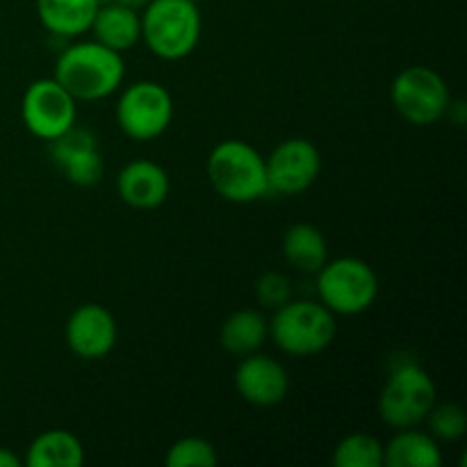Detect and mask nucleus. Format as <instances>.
Returning a JSON list of instances; mask_svg holds the SVG:
<instances>
[{
  "label": "nucleus",
  "mask_w": 467,
  "mask_h": 467,
  "mask_svg": "<svg viewBox=\"0 0 467 467\" xmlns=\"http://www.w3.org/2000/svg\"><path fill=\"white\" fill-rule=\"evenodd\" d=\"M126 64L121 53L99 44L82 41L64 50L55 64V80L76 100H100L121 87Z\"/></svg>",
  "instance_id": "1"
},
{
  "label": "nucleus",
  "mask_w": 467,
  "mask_h": 467,
  "mask_svg": "<svg viewBox=\"0 0 467 467\" xmlns=\"http://www.w3.org/2000/svg\"><path fill=\"white\" fill-rule=\"evenodd\" d=\"M141 16V39L160 59H182L199 46V3L194 0H149Z\"/></svg>",
  "instance_id": "2"
},
{
  "label": "nucleus",
  "mask_w": 467,
  "mask_h": 467,
  "mask_svg": "<svg viewBox=\"0 0 467 467\" xmlns=\"http://www.w3.org/2000/svg\"><path fill=\"white\" fill-rule=\"evenodd\" d=\"M208 178L214 192L231 203H254L269 194L265 158L242 140H223L210 150Z\"/></svg>",
  "instance_id": "3"
},
{
  "label": "nucleus",
  "mask_w": 467,
  "mask_h": 467,
  "mask_svg": "<svg viewBox=\"0 0 467 467\" xmlns=\"http://www.w3.org/2000/svg\"><path fill=\"white\" fill-rule=\"evenodd\" d=\"M337 333L336 315L315 301H285L269 319V337L290 356L322 354L333 345Z\"/></svg>",
  "instance_id": "4"
},
{
  "label": "nucleus",
  "mask_w": 467,
  "mask_h": 467,
  "mask_svg": "<svg viewBox=\"0 0 467 467\" xmlns=\"http://www.w3.org/2000/svg\"><path fill=\"white\" fill-rule=\"evenodd\" d=\"M436 404V383L415 363L395 368L379 395V415L392 429H410L424 422Z\"/></svg>",
  "instance_id": "5"
},
{
  "label": "nucleus",
  "mask_w": 467,
  "mask_h": 467,
  "mask_svg": "<svg viewBox=\"0 0 467 467\" xmlns=\"http://www.w3.org/2000/svg\"><path fill=\"white\" fill-rule=\"evenodd\" d=\"M317 292L333 315H360L379 296L377 272L360 258H337L317 272Z\"/></svg>",
  "instance_id": "6"
},
{
  "label": "nucleus",
  "mask_w": 467,
  "mask_h": 467,
  "mask_svg": "<svg viewBox=\"0 0 467 467\" xmlns=\"http://www.w3.org/2000/svg\"><path fill=\"white\" fill-rule=\"evenodd\" d=\"M390 100L397 114L413 126H433L447 114L451 94L447 82L431 67H406L392 80Z\"/></svg>",
  "instance_id": "7"
},
{
  "label": "nucleus",
  "mask_w": 467,
  "mask_h": 467,
  "mask_svg": "<svg viewBox=\"0 0 467 467\" xmlns=\"http://www.w3.org/2000/svg\"><path fill=\"white\" fill-rule=\"evenodd\" d=\"M173 119L171 94L160 82L141 80L123 89L117 103V123L130 140H158Z\"/></svg>",
  "instance_id": "8"
},
{
  "label": "nucleus",
  "mask_w": 467,
  "mask_h": 467,
  "mask_svg": "<svg viewBox=\"0 0 467 467\" xmlns=\"http://www.w3.org/2000/svg\"><path fill=\"white\" fill-rule=\"evenodd\" d=\"M78 100L55 78H41L26 89L21 100L23 126L35 137L53 141L76 126Z\"/></svg>",
  "instance_id": "9"
},
{
  "label": "nucleus",
  "mask_w": 467,
  "mask_h": 467,
  "mask_svg": "<svg viewBox=\"0 0 467 467\" xmlns=\"http://www.w3.org/2000/svg\"><path fill=\"white\" fill-rule=\"evenodd\" d=\"M269 194L296 196L308 190L322 171V155L310 140L292 137L281 141L267 160Z\"/></svg>",
  "instance_id": "10"
},
{
  "label": "nucleus",
  "mask_w": 467,
  "mask_h": 467,
  "mask_svg": "<svg viewBox=\"0 0 467 467\" xmlns=\"http://www.w3.org/2000/svg\"><path fill=\"white\" fill-rule=\"evenodd\" d=\"M117 336L112 313L99 304H82L73 310L64 327L68 349L85 360L105 358L117 345Z\"/></svg>",
  "instance_id": "11"
},
{
  "label": "nucleus",
  "mask_w": 467,
  "mask_h": 467,
  "mask_svg": "<svg viewBox=\"0 0 467 467\" xmlns=\"http://www.w3.org/2000/svg\"><path fill=\"white\" fill-rule=\"evenodd\" d=\"M50 153H53L55 164L62 169L67 181L73 185L91 187L103 176V155L99 150L94 132L87 128L71 126L64 135L55 137L50 141Z\"/></svg>",
  "instance_id": "12"
},
{
  "label": "nucleus",
  "mask_w": 467,
  "mask_h": 467,
  "mask_svg": "<svg viewBox=\"0 0 467 467\" xmlns=\"http://www.w3.org/2000/svg\"><path fill=\"white\" fill-rule=\"evenodd\" d=\"M235 388L244 401L254 406L281 404L290 390V377L276 358L263 354L242 356L235 369Z\"/></svg>",
  "instance_id": "13"
},
{
  "label": "nucleus",
  "mask_w": 467,
  "mask_h": 467,
  "mask_svg": "<svg viewBox=\"0 0 467 467\" xmlns=\"http://www.w3.org/2000/svg\"><path fill=\"white\" fill-rule=\"evenodd\" d=\"M167 171L150 160H135L126 164L117 176V192L121 201L137 210H153L167 201L169 196Z\"/></svg>",
  "instance_id": "14"
},
{
  "label": "nucleus",
  "mask_w": 467,
  "mask_h": 467,
  "mask_svg": "<svg viewBox=\"0 0 467 467\" xmlns=\"http://www.w3.org/2000/svg\"><path fill=\"white\" fill-rule=\"evenodd\" d=\"M89 32L99 44L108 46L117 53H126V50L135 48L137 41L141 39V16L137 9L126 7V5H100L96 9Z\"/></svg>",
  "instance_id": "15"
},
{
  "label": "nucleus",
  "mask_w": 467,
  "mask_h": 467,
  "mask_svg": "<svg viewBox=\"0 0 467 467\" xmlns=\"http://www.w3.org/2000/svg\"><path fill=\"white\" fill-rule=\"evenodd\" d=\"M99 0H36L39 21L55 36H80L89 32Z\"/></svg>",
  "instance_id": "16"
},
{
  "label": "nucleus",
  "mask_w": 467,
  "mask_h": 467,
  "mask_svg": "<svg viewBox=\"0 0 467 467\" xmlns=\"http://www.w3.org/2000/svg\"><path fill=\"white\" fill-rule=\"evenodd\" d=\"M442 454L431 433L400 429L388 445H383V467H441Z\"/></svg>",
  "instance_id": "17"
},
{
  "label": "nucleus",
  "mask_w": 467,
  "mask_h": 467,
  "mask_svg": "<svg viewBox=\"0 0 467 467\" xmlns=\"http://www.w3.org/2000/svg\"><path fill=\"white\" fill-rule=\"evenodd\" d=\"M85 463V447L64 429L44 431L30 442L26 454L27 467H80Z\"/></svg>",
  "instance_id": "18"
},
{
  "label": "nucleus",
  "mask_w": 467,
  "mask_h": 467,
  "mask_svg": "<svg viewBox=\"0 0 467 467\" xmlns=\"http://www.w3.org/2000/svg\"><path fill=\"white\" fill-rule=\"evenodd\" d=\"M283 255L296 272L317 274L327 265V237L313 223H295L283 237Z\"/></svg>",
  "instance_id": "19"
},
{
  "label": "nucleus",
  "mask_w": 467,
  "mask_h": 467,
  "mask_svg": "<svg viewBox=\"0 0 467 467\" xmlns=\"http://www.w3.org/2000/svg\"><path fill=\"white\" fill-rule=\"evenodd\" d=\"M269 336V322L258 310H237L223 322L219 340L222 347L233 356L255 354Z\"/></svg>",
  "instance_id": "20"
},
{
  "label": "nucleus",
  "mask_w": 467,
  "mask_h": 467,
  "mask_svg": "<svg viewBox=\"0 0 467 467\" xmlns=\"http://www.w3.org/2000/svg\"><path fill=\"white\" fill-rule=\"evenodd\" d=\"M336 467H383V445L369 433H351L333 450Z\"/></svg>",
  "instance_id": "21"
},
{
  "label": "nucleus",
  "mask_w": 467,
  "mask_h": 467,
  "mask_svg": "<svg viewBox=\"0 0 467 467\" xmlns=\"http://www.w3.org/2000/svg\"><path fill=\"white\" fill-rule=\"evenodd\" d=\"M217 450L203 438H181L167 450V467H213L217 465Z\"/></svg>",
  "instance_id": "22"
},
{
  "label": "nucleus",
  "mask_w": 467,
  "mask_h": 467,
  "mask_svg": "<svg viewBox=\"0 0 467 467\" xmlns=\"http://www.w3.org/2000/svg\"><path fill=\"white\" fill-rule=\"evenodd\" d=\"M429 431L436 441H461L467 431V415L459 404H433L427 415Z\"/></svg>",
  "instance_id": "23"
},
{
  "label": "nucleus",
  "mask_w": 467,
  "mask_h": 467,
  "mask_svg": "<svg viewBox=\"0 0 467 467\" xmlns=\"http://www.w3.org/2000/svg\"><path fill=\"white\" fill-rule=\"evenodd\" d=\"M255 295H258V301L263 306L278 308L285 301H290V281L276 272L265 274L258 281V285H255Z\"/></svg>",
  "instance_id": "24"
},
{
  "label": "nucleus",
  "mask_w": 467,
  "mask_h": 467,
  "mask_svg": "<svg viewBox=\"0 0 467 467\" xmlns=\"http://www.w3.org/2000/svg\"><path fill=\"white\" fill-rule=\"evenodd\" d=\"M23 461L16 454H12L9 450L0 447V467H21Z\"/></svg>",
  "instance_id": "25"
},
{
  "label": "nucleus",
  "mask_w": 467,
  "mask_h": 467,
  "mask_svg": "<svg viewBox=\"0 0 467 467\" xmlns=\"http://www.w3.org/2000/svg\"><path fill=\"white\" fill-rule=\"evenodd\" d=\"M119 5H126V7H130V9H137V12H140V9H144V5L149 3V0H117Z\"/></svg>",
  "instance_id": "26"
},
{
  "label": "nucleus",
  "mask_w": 467,
  "mask_h": 467,
  "mask_svg": "<svg viewBox=\"0 0 467 467\" xmlns=\"http://www.w3.org/2000/svg\"><path fill=\"white\" fill-rule=\"evenodd\" d=\"M109 3H117V0H99V5H109Z\"/></svg>",
  "instance_id": "27"
},
{
  "label": "nucleus",
  "mask_w": 467,
  "mask_h": 467,
  "mask_svg": "<svg viewBox=\"0 0 467 467\" xmlns=\"http://www.w3.org/2000/svg\"><path fill=\"white\" fill-rule=\"evenodd\" d=\"M194 3H203V0H194Z\"/></svg>",
  "instance_id": "28"
}]
</instances>
